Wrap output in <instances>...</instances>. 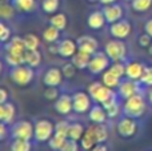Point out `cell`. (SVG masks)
Listing matches in <instances>:
<instances>
[{
	"label": "cell",
	"instance_id": "cell-1",
	"mask_svg": "<svg viewBox=\"0 0 152 151\" xmlns=\"http://www.w3.org/2000/svg\"><path fill=\"white\" fill-rule=\"evenodd\" d=\"M147 111V100L142 92L126 99L123 103V115L131 117L134 119H140Z\"/></svg>",
	"mask_w": 152,
	"mask_h": 151
},
{
	"label": "cell",
	"instance_id": "cell-2",
	"mask_svg": "<svg viewBox=\"0 0 152 151\" xmlns=\"http://www.w3.org/2000/svg\"><path fill=\"white\" fill-rule=\"evenodd\" d=\"M10 78L15 84L20 86V87H27L34 80L35 71L32 67L27 66V64H21V66L12 67L10 70Z\"/></svg>",
	"mask_w": 152,
	"mask_h": 151
},
{
	"label": "cell",
	"instance_id": "cell-3",
	"mask_svg": "<svg viewBox=\"0 0 152 151\" xmlns=\"http://www.w3.org/2000/svg\"><path fill=\"white\" fill-rule=\"evenodd\" d=\"M87 92L89 94V96L92 98V100H94L95 103H99V104L105 103L110 98L118 95V94L115 92V90L107 87L103 82H92L91 84L88 86V91H87Z\"/></svg>",
	"mask_w": 152,
	"mask_h": 151
},
{
	"label": "cell",
	"instance_id": "cell-4",
	"mask_svg": "<svg viewBox=\"0 0 152 151\" xmlns=\"http://www.w3.org/2000/svg\"><path fill=\"white\" fill-rule=\"evenodd\" d=\"M104 51L112 62H123L124 59L127 58L128 48H127V44L121 39H115V37H112L111 40L107 42V44H105V47H104Z\"/></svg>",
	"mask_w": 152,
	"mask_h": 151
},
{
	"label": "cell",
	"instance_id": "cell-5",
	"mask_svg": "<svg viewBox=\"0 0 152 151\" xmlns=\"http://www.w3.org/2000/svg\"><path fill=\"white\" fill-rule=\"evenodd\" d=\"M55 135V125L48 119H37L35 122L34 139L37 143H45Z\"/></svg>",
	"mask_w": 152,
	"mask_h": 151
},
{
	"label": "cell",
	"instance_id": "cell-6",
	"mask_svg": "<svg viewBox=\"0 0 152 151\" xmlns=\"http://www.w3.org/2000/svg\"><path fill=\"white\" fill-rule=\"evenodd\" d=\"M137 130H139V125H137V119H134L131 117H126L118 120L116 123V133L119 136L123 139H131L136 135Z\"/></svg>",
	"mask_w": 152,
	"mask_h": 151
},
{
	"label": "cell",
	"instance_id": "cell-7",
	"mask_svg": "<svg viewBox=\"0 0 152 151\" xmlns=\"http://www.w3.org/2000/svg\"><path fill=\"white\" fill-rule=\"evenodd\" d=\"M111 59L108 58V55L105 54V51H97L94 55L91 56L89 60V66H88V71L94 75H99L103 74L104 71H107L111 66Z\"/></svg>",
	"mask_w": 152,
	"mask_h": 151
},
{
	"label": "cell",
	"instance_id": "cell-8",
	"mask_svg": "<svg viewBox=\"0 0 152 151\" xmlns=\"http://www.w3.org/2000/svg\"><path fill=\"white\" fill-rule=\"evenodd\" d=\"M34 134H35V123L29 122V120H19L11 127L12 139L31 141V139H34Z\"/></svg>",
	"mask_w": 152,
	"mask_h": 151
},
{
	"label": "cell",
	"instance_id": "cell-9",
	"mask_svg": "<svg viewBox=\"0 0 152 151\" xmlns=\"http://www.w3.org/2000/svg\"><path fill=\"white\" fill-rule=\"evenodd\" d=\"M72 100H74V112H76V114H88L89 110L94 106L92 98L89 96L88 92H84V91L74 92Z\"/></svg>",
	"mask_w": 152,
	"mask_h": 151
},
{
	"label": "cell",
	"instance_id": "cell-10",
	"mask_svg": "<svg viewBox=\"0 0 152 151\" xmlns=\"http://www.w3.org/2000/svg\"><path fill=\"white\" fill-rule=\"evenodd\" d=\"M132 32V24L127 19H120L116 23L110 24V34L115 39H121L124 40L126 37H128Z\"/></svg>",
	"mask_w": 152,
	"mask_h": 151
},
{
	"label": "cell",
	"instance_id": "cell-11",
	"mask_svg": "<svg viewBox=\"0 0 152 151\" xmlns=\"http://www.w3.org/2000/svg\"><path fill=\"white\" fill-rule=\"evenodd\" d=\"M140 86L142 83L136 82V80H131V79H124L121 80L120 86L118 87V95L120 99L126 100V99L131 98V96L136 95L140 92Z\"/></svg>",
	"mask_w": 152,
	"mask_h": 151
},
{
	"label": "cell",
	"instance_id": "cell-12",
	"mask_svg": "<svg viewBox=\"0 0 152 151\" xmlns=\"http://www.w3.org/2000/svg\"><path fill=\"white\" fill-rule=\"evenodd\" d=\"M53 108L61 117H66V115H69L72 111H74V100H72V95H68V94H61L58 98V100L53 104Z\"/></svg>",
	"mask_w": 152,
	"mask_h": 151
},
{
	"label": "cell",
	"instance_id": "cell-13",
	"mask_svg": "<svg viewBox=\"0 0 152 151\" xmlns=\"http://www.w3.org/2000/svg\"><path fill=\"white\" fill-rule=\"evenodd\" d=\"M63 71L58 67H51L43 75V83L47 87H59L63 82Z\"/></svg>",
	"mask_w": 152,
	"mask_h": 151
},
{
	"label": "cell",
	"instance_id": "cell-14",
	"mask_svg": "<svg viewBox=\"0 0 152 151\" xmlns=\"http://www.w3.org/2000/svg\"><path fill=\"white\" fill-rule=\"evenodd\" d=\"M102 11L105 16L107 24L116 23L118 20L123 19V15H124L123 7L119 3H113V4H110V5H103Z\"/></svg>",
	"mask_w": 152,
	"mask_h": 151
},
{
	"label": "cell",
	"instance_id": "cell-15",
	"mask_svg": "<svg viewBox=\"0 0 152 151\" xmlns=\"http://www.w3.org/2000/svg\"><path fill=\"white\" fill-rule=\"evenodd\" d=\"M77 48L80 52L88 54V55H94L95 52H97V48H99V43L95 39L94 36H89V35H83L80 36L77 40Z\"/></svg>",
	"mask_w": 152,
	"mask_h": 151
},
{
	"label": "cell",
	"instance_id": "cell-16",
	"mask_svg": "<svg viewBox=\"0 0 152 151\" xmlns=\"http://www.w3.org/2000/svg\"><path fill=\"white\" fill-rule=\"evenodd\" d=\"M145 66L143 63L137 60H131L126 63V78L131 80H136V82H140L143 76V72H144Z\"/></svg>",
	"mask_w": 152,
	"mask_h": 151
},
{
	"label": "cell",
	"instance_id": "cell-17",
	"mask_svg": "<svg viewBox=\"0 0 152 151\" xmlns=\"http://www.w3.org/2000/svg\"><path fill=\"white\" fill-rule=\"evenodd\" d=\"M79 51L77 43L72 39H63L59 42V56L63 59H71Z\"/></svg>",
	"mask_w": 152,
	"mask_h": 151
},
{
	"label": "cell",
	"instance_id": "cell-18",
	"mask_svg": "<svg viewBox=\"0 0 152 151\" xmlns=\"http://www.w3.org/2000/svg\"><path fill=\"white\" fill-rule=\"evenodd\" d=\"M87 24L94 31H99V29L104 28V26L107 24V20H105V16L103 13V11L102 10L92 11L88 15V18H87Z\"/></svg>",
	"mask_w": 152,
	"mask_h": 151
},
{
	"label": "cell",
	"instance_id": "cell-19",
	"mask_svg": "<svg viewBox=\"0 0 152 151\" xmlns=\"http://www.w3.org/2000/svg\"><path fill=\"white\" fill-rule=\"evenodd\" d=\"M16 117V107L13 103H11L10 100L7 103L0 104V123L4 125H11L15 120Z\"/></svg>",
	"mask_w": 152,
	"mask_h": 151
},
{
	"label": "cell",
	"instance_id": "cell-20",
	"mask_svg": "<svg viewBox=\"0 0 152 151\" xmlns=\"http://www.w3.org/2000/svg\"><path fill=\"white\" fill-rule=\"evenodd\" d=\"M88 119L91 120L94 125H102V123H105V120L108 119L107 111H105V108L102 106V104L96 103V104L92 106L91 110H89Z\"/></svg>",
	"mask_w": 152,
	"mask_h": 151
},
{
	"label": "cell",
	"instance_id": "cell-21",
	"mask_svg": "<svg viewBox=\"0 0 152 151\" xmlns=\"http://www.w3.org/2000/svg\"><path fill=\"white\" fill-rule=\"evenodd\" d=\"M118 96L119 95L112 96V98H110L105 103L102 104V106L105 108V111H107L108 118H111V119L119 117L120 111H123V106H120V103H119V100H118Z\"/></svg>",
	"mask_w": 152,
	"mask_h": 151
},
{
	"label": "cell",
	"instance_id": "cell-22",
	"mask_svg": "<svg viewBox=\"0 0 152 151\" xmlns=\"http://www.w3.org/2000/svg\"><path fill=\"white\" fill-rule=\"evenodd\" d=\"M96 143H97V141H96V135H95V127H94V125H92L86 128V133H84L83 138L80 139V146L83 150L91 151L92 147Z\"/></svg>",
	"mask_w": 152,
	"mask_h": 151
},
{
	"label": "cell",
	"instance_id": "cell-23",
	"mask_svg": "<svg viewBox=\"0 0 152 151\" xmlns=\"http://www.w3.org/2000/svg\"><path fill=\"white\" fill-rule=\"evenodd\" d=\"M26 52L20 54V52H10V51H5L4 54V62L8 67H18L21 64H26Z\"/></svg>",
	"mask_w": 152,
	"mask_h": 151
},
{
	"label": "cell",
	"instance_id": "cell-24",
	"mask_svg": "<svg viewBox=\"0 0 152 151\" xmlns=\"http://www.w3.org/2000/svg\"><path fill=\"white\" fill-rule=\"evenodd\" d=\"M5 51L10 52H20L24 54L27 51L26 44H24V39L19 36H12V39L8 43H5Z\"/></svg>",
	"mask_w": 152,
	"mask_h": 151
},
{
	"label": "cell",
	"instance_id": "cell-25",
	"mask_svg": "<svg viewBox=\"0 0 152 151\" xmlns=\"http://www.w3.org/2000/svg\"><path fill=\"white\" fill-rule=\"evenodd\" d=\"M24 56H26V64L32 68H37L42 64L43 56L39 50H27Z\"/></svg>",
	"mask_w": 152,
	"mask_h": 151
},
{
	"label": "cell",
	"instance_id": "cell-26",
	"mask_svg": "<svg viewBox=\"0 0 152 151\" xmlns=\"http://www.w3.org/2000/svg\"><path fill=\"white\" fill-rule=\"evenodd\" d=\"M91 56L92 55H88V54H84V52L77 51V52L71 58V62L74 63V66L77 70H86V68H88V66H89Z\"/></svg>",
	"mask_w": 152,
	"mask_h": 151
},
{
	"label": "cell",
	"instance_id": "cell-27",
	"mask_svg": "<svg viewBox=\"0 0 152 151\" xmlns=\"http://www.w3.org/2000/svg\"><path fill=\"white\" fill-rule=\"evenodd\" d=\"M121 80L123 79H120L119 76H116V75L113 74V72H111L110 70H107V71H104L102 74V82L104 83L107 87L112 88V90H118V87L120 86Z\"/></svg>",
	"mask_w": 152,
	"mask_h": 151
},
{
	"label": "cell",
	"instance_id": "cell-28",
	"mask_svg": "<svg viewBox=\"0 0 152 151\" xmlns=\"http://www.w3.org/2000/svg\"><path fill=\"white\" fill-rule=\"evenodd\" d=\"M12 4L19 12L29 13L36 8V0H12Z\"/></svg>",
	"mask_w": 152,
	"mask_h": 151
},
{
	"label": "cell",
	"instance_id": "cell-29",
	"mask_svg": "<svg viewBox=\"0 0 152 151\" xmlns=\"http://www.w3.org/2000/svg\"><path fill=\"white\" fill-rule=\"evenodd\" d=\"M50 24L53 27H56L60 31H64L67 28V24H68V20H67V16L64 15L63 12H55L51 15L50 18Z\"/></svg>",
	"mask_w": 152,
	"mask_h": 151
},
{
	"label": "cell",
	"instance_id": "cell-30",
	"mask_svg": "<svg viewBox=\"0 0 152 151\" xmlns=\"http://www.w3.org/2000/svg\"><path fill=\"white\" fill-rule=\"evenodd\" d=\"M84 133V126L79 122H72L69 123V130H68V139H74V141L80 142V139L83 138Z\"/></svg>",
	"mask_w": 152,
	"mask_h": 151
},
{
	"label": "cell",
	"instance_id": "cell-31",
	"mask_svg": "<svg viewBox=\"0 0 152 151\" xmlns=\"http://www.w3.org/2000/svg\"><path fill=\"white\" fill-rule=\"evenodd\" d=\"M59 37H60V29H58L56 27L51 26V24L43 31V40L48 44L56 43L59 40Z\"/></svg>",
	"mask_w": 152,
	"mask_h": 151
},
{
	"label": "cell",
	"instance_id": "cell-32",
	"mask_svg": "<svg viewBox=\"0 0 152 151\" xmlns=\"http://www.w3.org/2000/svg\"><path fill=\"white\" fill-rule=\"evenodd\" d=\"M94 127H95V135H96L97 143H104V142H107L108 136H110V133H108V127L105 126V123L94 125Z\"/></svg>",
	"mask_w": 152,
	"mask_h": 151
},
{
	"label": "cell",
	"instance_id": "cell-33",
	"mask_svg": "<svg viewBox=\"0 0 152 151\" xmlns=\"http://www.w3.org/2000/svg\"><path fill=\"white\" fill-rule=\"evenodd\" d=\"M10 147L11 151H31L32 143L31 141H26V139H13Z\"/></svg>",
	"mask_w": 152,
	"mask_h": 151
},
{
	"label": "cell",
	"instance_id": "cell-34",
	"mask_svg": "<svg viewBox=\"0 0 152 151\" xmlns=\"http://www.w3.org/2000/svg\"><path fill=\"white\" fill-rule=\"evenodd\" d=\"M67 139L68 138H66V136L59 135V134H55V135L48 141V146H50V149L52 151H60L61 149H63L64 143L67 142Z\"/></svg>",
	"mask_w": 152,
	"mask_h": 151
},
{
	"label": "cell",
	"instance_id": "cell-35",
	"mask_svg": "<svg viewBox=\"0 0 152 151\" xmlns=\"http://www.w3.org/2000/svg\"><path fill=\"white\" fill-rule=\"evenodd\" d=\"M24 44H26L27 50H39L40 47V39L37 35L35 34H27L23 36Z\"/></svg>",
	"mask_w": 152,
	"mask_h": 151
},
{
	"label": "cell",
	"instance_id": "cell-36",
	"mask_svg": "<svg viewBox=\"0 0 152 151\" xmlns=\"http://www.w3.org/2000/svg\"><path fill=\"white\" fill-rule=\"evenodd\" d=\"M131 7L135 12L143 13V12L148 11L152 7V0H132Z\"/></svg>",
	"mask_w": 152,
	"mask_h": 151
},
{
	"label": "cell",
	"instance_id": "cell-37",
	"mask_svg": "<svg viewBox=\"0 0 152 151\" xmlns=\"http://www.w3.org/2000/svg\"><path fill=\"white\" fill-rule=\"evenodd\" d=\"M60 7V0H43L42 3V10L48 15H52Z\"/></svg>",
	"mask_w": 152,
	"mask_h": 151
},
{
	"label": "cell",
	"instance_id": "cell-38",
	"mask_svg": "<svg viewBox=\"0 0 152 151\" xmlns=\"http://www.w3.org/2000/svg\"><path fill=\"white\" fill-rule=\"evenodd\" d=\"M108 70L111 72H113L116 76H119L120 79H123L126 76V63H123V62H112Z\"/></svg>",
	"mask_w": 152,
	"mask_h": 151
},
{
	"label": "cell",
	"instance_id": "cell-39",
	"mask_svg": "<svg viewBox=\"0 0 152 151\" xmlns=\"http://www.w3.org/2000/svg\"><path fill=\"white\" fill-rule=\"evenodd\" d=\"M15 5H11L10 3H1V7H0V16H1L3 20L5 19H12L15 15Z\"/></svg>",
	"mask_w": 152,
	"mask_h": 151
},
{
	"label": "cell",
	"instance_id": "cell-40",
	"mask_svg": "<svg viewBox=\"0 0 152 151\" xmlns=\"http://www.w3.org/2000/svg\"><path fill=\"white\" fill-rule=\"evenodd\" d=\"M11 39H12V29H11V27L7 26L4 21H1V23H0V40H1L3 44H5V43H8Z\"/></svg>",
	"mask_w": 152,
	"mask_h": 151
},
{
	"label": "cell",
	"instance_id": "cell-41",
	"mask_svg": "<svg viewBox=\"0 0 152 151\" xmlns=\"http://www.w3.org/2000/svg\"><path fill=\"white\" fill-rule=\"evenodd\" d=\"M43 95H44V98L47 99L48 102H56L61 94H60V91H59L58 87H47L44 90V94H43Z\"/></svg>",
	"mask_w": 152,
	"mask_h": 151
},
{
	"label": "cell",
	"instance_id": "cell-42",
	"mask_svg": "<svg viewBox=\"0 0 152 151\" xmlns=\"http://www.w3.org/2000/svg\"><path fill=\"white\" fill-rule=\"evenodd\" d=\"M140 83H142V86H145V87H152V66H145Z\"/></svg>",
	"mask_w": 152,
	"mask_h": 151
},
{
	"label": "cell",
	"instance_id": "cell-43",
	"mask_svg": "<svg viewBox=\"0 0 152 151\" xmlns=\"http://www.w3.org/2000/svg\"><path fill=\"white\" fill-rule=\"evenodd\" d=\"M68 130H69V123L67 120H60V122H58L55 125V134L68 138Z\"/></svg>",
	"mask_w": 152,
	"mask_h": 151
},
{
	"label": "cell",
	"instance_id": "cell-44",
	"mask_svg": "<svg viewBox=\"0 0 152 151\" xmlns=\"http://www.w3.org/2000/svg\"><path fill=\"white\" fill-rule=\"evenodd\" d=\"M76 67L74 66V63L72 62H68V63H64L63 67H61V71H63V75L64 78H67V79H71V78L75 76V72H76Z\"/></svg>",
	"mask_w": 152,
	"mask_h": 151
},
{
	"label": "cell",
	"instance_id": "cell-45",
	"mask_svg": "<svg viewBox=\"0 0 152 151\" xmlns=\"http://www.w3.org/2000/svg\"><path fill=\"white\" fill-rule=\"evenodd\" d=\"M80 142L74 141V139H67V142L64 143L63 149L60 151H79L80 150Z\"/></svg>",
	"mask_w": 152,
	"mask_h": 151
},
{
	"label": "cell",
	"instance_id": "cell-46",
	"mask_svg": "<svg viewBox=\"0 0 152 151\" xmlns=\"http://www.w3.org/2000/svg\"><path fill=\"white\" fill-rule=\"evenodd\" d=\"M137 43H139V45L142 48H148L152 43V37L147 34V32H144V34H142L139 37H137Z\"/></svg>",
	"mask_w": 152,
	"mask_h": 151
},
{
	"label": "cell",
	"instance_id": "cell-47",
	"mask_svg": "<svg viewBox=\"0 0 152 151\" xmlns=\"http://www.w3.org/2000/svg\"><path fill=\"white\" fill-rule=\"evenodd\" d=\"M8 98H10V92L7 91V88L5 87H1L0 88V104L7 103Z\"/></svg>",
	"mask_w": 152,
	"mask_h": 151
},
{
	"label": "cell",
	"instance_id": "cell-48",
	"mask_svg": "<svg viewBox=\"0 0 152 151\" xmlns=\"http://www.w3.org/2000/svg\"><path fill=\"white\" fill-rule=\"evenodd\" d=\"M8 134H11L10 130H7V125L4 123H0V141H5Z\"/></svg>",
	"mask_w": 152,
	"mask_h": 151
},
{
	"label": "cell",
	"instance_id": "cell-49",
	"mask_svg": "<svg viewBox=\"0 0 152 151\" xmlns=\"http://www.w3.org/2000/svg\"><path fill=\"white\" fill-rule=\"evenodd\" d=\"M91 151H110V147H108L107 142H104V143H96L92 147Z\"/></svg>",
	"mask_w": 152,
	"mask_h": 151
},
{
	"label": "cell",
	"instance_id": "cell-50",
	"mask_svg": "<svg viewBox=\"0 0 152 151\" xmlns=\"http://www.w3.org/2000/svg\"><path fill=\"white\" fill-rule=\"evenodd\" d=\"M48 51H50L52 55H59V43H51L48 45Z\"/></svg>",
	"mask_w": 152,
	"mask_h": 151
},
{
	"label": "cell",
	"instance_id": "cell-51",
	"mask_svg": "<svg viewBox=\"0 0 152 151\" xmlns=\"http://www.w3.org/2000/svg\"><path fill=\"white\" fill-rule=\"evenodd\" d=\"M144 32H147V34L152 37V18L148 19V20L144 23Z\"/></svg>",
	"mask_w": 152,
	"mask_h": 151
},
{
	"label": "cell",
	"instance_id": "cell-52",
	"mask_svg": "<svg viewBox=\"0 0 152 151\" xmlns=\"http://www.w3.org/2000/svg\"><path fill=\"white\" fill-rule=\"evenodd\" d=\"M118 0H100V4L102 5H110V4H113V3H116Z\"/></svg>",
	"mask_w": 152,
	"mask_h": 151
},
{
	"label": "cell",
	"instance_id": "cell-53",
	"mask_svg": "<svg viewBox=\"0 0 152 151\" xmlns=\"http://www.w3.org/2000/svg\"><path fill=\"white\" fill-rule=\"evenodd\" d=\"M148 102H150V104H152V87L148 91Z\"/></svg>",
	"mask_w": 152,
	"mask_h": 151
},
{
	"label": "cell",
	"instance_id": "cell-54",
	"mask_svg": "<svg viewBox=\"0 0 152 151\" xmlns=\"http://www.w3.org/2000/svg\"><path fill=\"white\" fill-rule=\"evenodd\" d=\"M147 50H148V54H150V55L152 56V43H151V45H150V47L147 48Z\"/></svg>",
	"mask_w": 152,
	"mask_h": 151
},
{
	"label": "cell",
	"instance_id": "cell-55",
	"mask_svg": "<svg viewBox=\"0 0 152 151\" xmlns=\"http://www.w3.org/2000/svg\"><path fill=\"white\" fill-rule=\"evenodd\" d=\"M87 1H88V3H99L100 0H87Z\"/></svg>",
	"mask_w": 152,
	"mask_h": 151
},
{
	"label": "cell",
	"instance_id": "cell-56",
	"mask_svg": "<svg viewBox=\"0 0 152 151\" xmlns=\"http://www.w3.org/2000/svg\"><path fill=\"white\" fill-rule=\"evenodd\" d=\"M124 1H132V0H124Z\"/></svg>",
	"mask_w": 152,
	"mask_h": 151
},
{
	"label": "cell",
	"instance_id": "cell-57",
	"mask_svg": "<svg viewBox=\"0 0 152 151\" xmlns=\"http://www.w3.org/2000/svg\"><path fill=\"white\" fill-rule=\"evenodd\" d=\"M3 1H5V0H3Z\"/></svg>",
	"mask_w": 152,
	"mask_h": 151
}]
</instances>
